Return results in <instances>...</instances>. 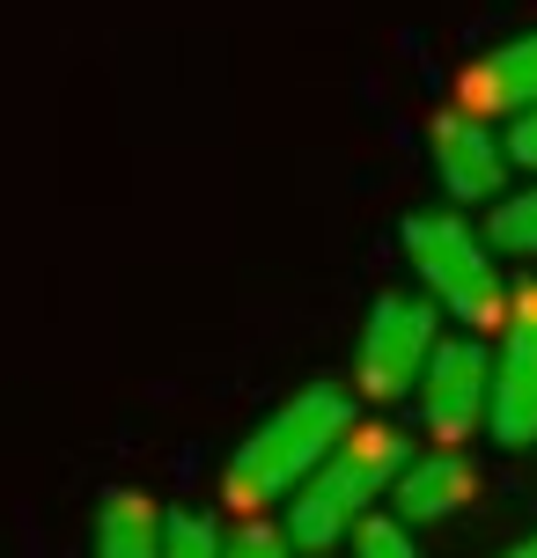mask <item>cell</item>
<instances>
[{
	"mask_svg": "<svg viewBox=\"0 0 537 558\" xmlns=\"http://www.w3.org/2000/svg\"><path fill=\"white\" fill-rule=\"evenodd\" d=\"M346 434H354V397L346 390H332V383L295 390L251 441L228 456V471H222L228 507H236L243 522H258L273 500H295V493L332 463V448H339Z\"/></svg>",
	"mask_w": 537,
	"mask_h": 558,
	"instance_id": "1",
	"label": "cell"
},
{
	"mask_svg": "<svg viewBox=\"0 0 537 558\" xmlns=\"http://www.w3.org/2000/svg\"><path fill=\"white\" fill-rule=\"evenodd\" d=\"M405 463H413V448H405V434L397 426H354L339 448H332V463L295 493V507H287V536L302 544V551H332L339 536H354L368 522V507L383 500V493H397V477H405Z\"/></svg>",
	"mask_w": 537,
	"mask_h": 558,
	"instance_id": "2",
	"label": "cell"
},
{
	"mask_svg": "<svg viewBox=\"0 0 537 558\" xmlns=\"http://www.w3.org/2000/svg\"><path fill=\"white\" fill-rule=\"evenodd\" d=\"M405 257H413V272L427 279V302L450 308L472 338L509 331L515 294L501 287V272H493V243L472 235L464 214H413V221H405Z\"/></svg>",
	"mask_w": 537,
	"mask_h": 558,
	"instance_id": "3",
	"label": "cell"
},
{
	"mask_svg": "<svg viewBox=\"0 0 537 558\" xmlns=\"http://www.w3.org/2000/svg\"><path fill=\"white\" fill-rule=\"evenodd\" d=\"M442 308L427 294H375L361 324V397L391 404V397H420L427 361L442 353Z\"/></svg>",
	"mask_w": 537,
	"mask_h": 558,
	"instance_id": "4",
	"label": "cell"
},
{
	"mask_svg": "<svg viewBox=\"0 0 537 558\" xmlns=\"http://www.w3.org/2000/svg\"><path fill=\"white\" fill-rule=\"evenodd\" d=\"M420 418L442 441H472L493 426V353L486 338H442V353L420 375Z\"/></svg>",
	"mask_w": 537,
	"mask_h": 558,
	"instance_id": "5",
	"label": "cell"
},
{
	"mask_svg": "<svg viewBox=\"0 0 537 558\" xmlns=\"http://www.w3.org/2000/svg\"><path fill=\"white\" fill-rule=\"evenodd\" d=\"M493 441L501 448L537 441V279L515 287L509 331L493 345Z\"/></svg>",
	"mask_w": 537,
	"mask_h": 558,
	"instance_id": "6",
	"label": "cell"
},
{
	"mask_svg": "<svg viewBox=\"0 0 537 558\" xmlns=\"http://www.w3.org/2000/svg\"><path fill=\"white\" fill-rule=\"evenodd\" d=\"M427 147H434V169H442V184H450V198H464V206H501V184H509V140H493V125L472 111H442L434 125H427Z\"/></svg>",
	"mask_w": 537,
	"mask_h": 558,
	"instance_id": "7",
	"label": "cell"
},
{
	"mask_svg": "<svg viewBox=\"0 0 537 558\" xmlns=\"http://www.w3.org/2000/svg\"><path fill=\"white\" fill-rule=\"evenodd\" d=\"M456 111L472 118H523L537 111V29L509 37V45H493L486 59L464 66V82H456Z\"/></svg>",
	"mask_w": 537,
	"mask_h": 558,
	"instance_id": "8",
	"label": "cell"
},
{
	"mask_svg": "<svg viewBox=\"0 0 537 558\" xmlns=\"http://www.w3.org/2000/svg\"><path fill=\"white\" fill-rule=\"evenodd\" d=\"M479 500V471H472V456H456V448H434V456H413L405 477H397V522L405 530H427V522H450L456 507Z\"/></svg>",
	"mask_w": 537,
	"mask_h": 558,
	"instance_id": "9",
	"label": "cell"
},
{
	"mask_svg": "<svg viewBox=\"0 0 537 558\" xmlns=\"http://www.w3.org/2000/svg\"><path fill=\"white\" fill-rule=\"evenodd\" d=\"M96 558H170V514L133 485H111L96 500Z\"/></svg>",
	"mask_w": 537,
	"mask_h": 558,
	"instance_id": "10",
	"label": "cell"
},
{
	"mask_svg": "<svg viewBox=\"0 0 537 558\" xmlns=\"http://www.w3.org/2000/svg\"><path fill=\"white\" fill-rule=\"evenodd\" d=\"M486 243H493V251H515V257H537V184L501 198V206L486 214Z\"/></svg>",
	"mask_w": 537,
	"mask_h": 558,
	"instance_id": "11",
	"label": "cell"
},
{
	"mask_svg": "<svg viewBox=\"0 0 537 558\" xmlns=\"http://www.w3.org/2000/svg\"><path fill=\"white\" fill-rule=\"evenodd\" d=\"M354 558H420V551H413V530L397 514H368L354 530Z\"/></svg>",
	"mask_w": 537,
	"mask_h": 558,
	"instance_id": "12",
	"label": "cell"
},
{
	"mask_svg": "<svg viewBox=\"0 0 537 558\" xmlns=\"http://www.w3.org/2000/svg\"><path fill=\"white\" fill-rule=\"evenodd\" d=\"M170 558H228V536L206 514H170Z\"/></svg>",
	"mask_w": 537,
	"mask_h": 558,
	"instance_id": "13",
	"label": "cell"
},
{
	"mask_svg": "<svg viewBox=\"0 0 537 558\" xmlns=\"http://www.w3.org/2000/svg\"><path fill=\"white\" fill-rule=\"evenodd\" d=\"M228 558H295V536L258 514V522H236L228 530Z\"/></svg>",
	"mask_w": 537,
	"mask_h": 558,
	"instance_id": "14",
	"label": "cell"
},
{
	"mask_svg": "<svg viewBox=\"0 0 537 558\" xmlns=\"http://www.w3.org/2000/svg\"><path fill=\"white\" fill-rule=\"evenodd\" d=\"M509 155H515L523 169H537V111H523V118L509 125Z\"/></svg>",
	"mask_w": 537,
	"mask_h": 558,
	"instance_id": "15",
	"label": "cell"
},
{
	"mask_svg": "<svg viewBox=\"0 0 537 558\" xmlns=\"http://www.w3.org/2000/svg\"><path fill=\"white\" fill-rule=\"evenodd\" d=\"M501 558H537V530L523 536V544H509V551H501Z\"/></svg>",
	"mask_w": 537,
	"mask_h": 558,
	"instance_id": "16",
	"label": "cell"
}]
</instances>
